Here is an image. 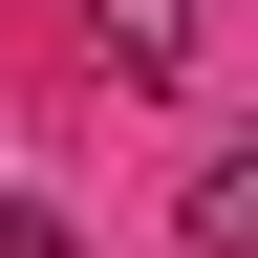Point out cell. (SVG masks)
<instances>
[{
	"mask_svg": "<svg viewBox=\"0 0 258 258\" xmlns=\"http://www.w3.org/2000/svg\"><path fill=\"white\" fill-rule=\"evenodd\" d=\"M86 43H108V86H194L215 22H194V0H86Z\"/></svg>",
	"mask_w": 258,
	"mask_h": 258,
	"instance_id": "cell-1",
	"label": "cell"
},
{
	"mask_svg": "<svg viewBox=\"0 0 258 258\" xmlns=\"http://www.w3.org/2000/svg\"><path fill=\"white\" fill-rule=\"evenodd\" d=\"M0 258H86V237H64V215H43V194H0Z\"/></svg>",
	"mask_w": 258,
	"mask_h": 258,
	"instance_id": "cell-2",
	"label": "cell"
}]
</instances>
